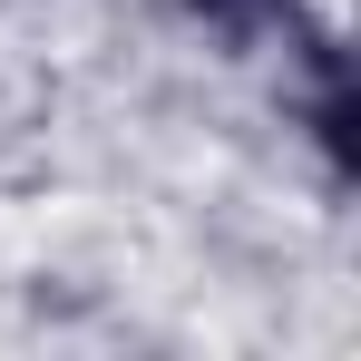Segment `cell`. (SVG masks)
<instances>
[{
	"label": "cell",
	"instance_id": "6da1fadb",
	"mask_svg": "<svg viewBox=\"0 0 361 361\" xmlns=\"http://www.w3.org/2000/svg\"><path fill=\"white\" fill-rule=\"evenodd\" d=\"M185 10H195V20H205V30H264V20H293V0H185Z\"/></svg>",
	"mask_w": 361,
	"mask_h": 361
}]
</instances>
